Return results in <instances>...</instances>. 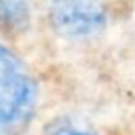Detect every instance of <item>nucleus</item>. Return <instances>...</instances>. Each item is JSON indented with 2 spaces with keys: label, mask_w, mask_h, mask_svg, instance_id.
<instances>
[{
  "label": "nucleus",
  "mask_w": 135,
  "mask_h": 135,
  "mask_svg": "<svg viewBox=\"0 0 135 135\" xmlns=\"http://www.w3.org/2000/svg\"><path fill=\"white\" fill-rule=\"evenodd\" d=\"M35 107V85L22 63L0 45V129L28 122Z\"/></svg>",
  "instance_id": "f257e3e1"
},
{
  "label": "nucleus",
  "mask_w": 135,
  "mask_h": 135,
  "mask_svg": "<svg viewBox=\"0 0 135 135\" xmlns=\"http://www.w3.org/2000/svg\"><path fill=\"white\" fill-rule=\"evenodd\" d=\"M105 8L100 0H56L52 6L54 28L70 37H89L105 26Z\"/></svg>",
  "instance_id": "f03ea898"
},
{
  "label": "nucleus",
  "mask_w": 135,
  "mask_h": 135,
  "mask_svg": "<svg viewBox=\"0 0 135 135\" xmlns=\"http://www.w3.org/2000/svg\"><path fill=\"white\" fill-rule=\"evenodd\" d=\"M30 22V6L26 0H0V28L21 32Z\"/></svg>",
  "instance_id": "7ed1b4c3"
},
{
  "label": "nucleus",
  "mask_w": 135,
  "mask_h": 135,
  "mask_svg": "<svg viewBox=\"0 0 135 135\" xmlns=\"http://www.w3.org/2000/svg\"><path fill=\"white\" fill-rule=\"evenodd\" d=\"M46 135H94L87 129H81L78 126H74L70 120H56L46 128Z\"/></svg>",
  "instance_id": "20e7f679"
}]
</instances>
